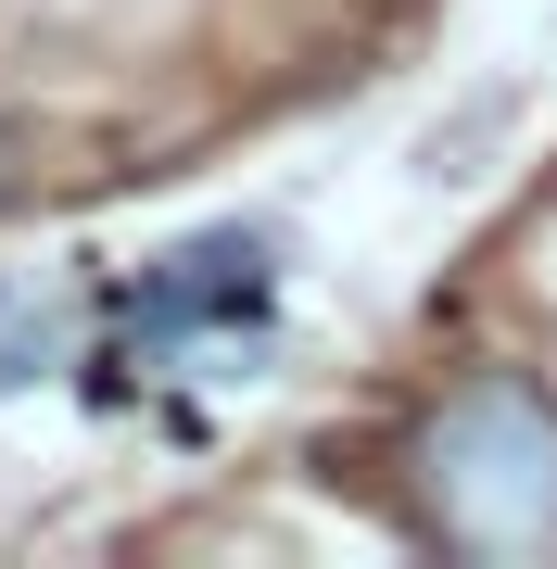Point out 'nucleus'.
Returning <instances> with one entry per match:
<instances>
[{
    "label": "nucleus",
    "mask_w": 557,
    "mask_h": 569,
    "mask_svg": "<svg viewBox=\"0 0 557 569\" xmlns=\"http://www.w3.org/2000/svg\"><path fill=\"white\" fill-rule=\"evenodd\" d=\"M406 481L456 557H557V392L519 367H469L406 430Z\"/></svg>",
    "instance_id": "nucleus-1"
},
{
    "label": "nucleus",
    "mask_w": 557,
    "mask_h": 569,
    "mask_svg": "<svg viewBox=\"0 0 557 569\" xmlns=\"http://www.w3.org/2000/svg\"><path fill=\"white\" fill-rule=\"evenodd\" d=\"M127 317L140 329H241V317H267V241H253V228H216V241L166 253L127 291Z\"/></svg>",
    "instance_id": "nucleus-2"
},
{
    "label": "nucleus",
    "mask_w": 557,
    "mask_h": 569,
    "mask_svg": "<svg viewBox=\"0 0 557 569\" xmlns=\"http://www.w3.org/2000/svg\"><path fill=\"white\" fill-rule=\"evenodd\" d=\"M0 190H13V178H0Z\"/></svg>",
    "instance_id": "nucleus-3"
}]
</instances>
